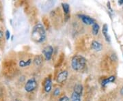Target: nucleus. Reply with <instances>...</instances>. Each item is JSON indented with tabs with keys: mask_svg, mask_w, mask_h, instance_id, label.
<instances>
[{
	"mask_svg": "<svg viewBox=\"0 0 123 101\" xmlns=\"http://www.w3.org/2000/svg\"><path fill=\"white\" fill-rule=\"evenodd\" d=\"M31 38L37 43L43 42L45 40L46 31L44 25L42 23H38L34 26L31 34Z\"/></svg>",
	"mask_w": 123,
	"mask_h": 101,
	"instance_id": "f257e3e1",
	"label": "nucleus"
},
{
	"mask_svg": "<svg viewBox=\"0 0 123 101\" xmlns=\"http://www.w3.org/2000/svg\"><path fill=\"white\" fill-rule=\"evenodd\" d=\"M17 63L12 59L6 60L2 65L3 75L7 78H12L14 77L17 72Z\"/></svg>",
	"mask_w": 123,
	"mask_h": 101,
	"instance_id": "f03ea898",
	"label": "nucleus"
},
{
	"mask_svg": "<svg viewBox=\"0 0 123 101\" xmlns=\"http://www.w3.org/2000/svg\"><path fill=\"white\" fill-rule=\"evenodd\" d=\"M71 66L72 68L75 71L81 72L84 70L86 66V59L80 55H75L72 58Z\"/></svg>",
	"mask_w": 123,
	"mask_h": 101,
	"instance_id": "7ed1b4c3",
	"label": "nucleus"
},
{
	"mask_svg": "<svg viewBox=\"0 0 123 101\" xmlns=\"http://www.w3.org/2000/svg\"><path fill=\"white\" fill-rule=\"evenodd\" d=\"M92 42V41L90 40V38H88L87 36H85V37L80 39L79 42H78V46L79 47V48L81 49L82 51H86L88 49L89 47L91 48Z\"/></svg>",
	"mask_w": 123,
	"mask_h": 101,
	"instance_id": "20e7f679",
	"label": "nucleus"
},
{
	"mask_svg": "<svg viewBox=\"0 0 123 101\" xmlns=\"http://www.w3.org/2000/svg\"><path fill=\"white\" fill-rule=\"evenodd\" d=\"M37 81L34 78H31L29 79L26 82V83L25 85V89L27 92H33L34 90H35L36 88H37Z\"/></svg>",
	"mask_w": 123,
	"mask_h": 101,
	"instance_id": "39448f33",
	"label": "nucleus"
},
{
	"mask_svg": "<svg viewBox=\"0 0 123 101\" xmlns=\"http://www.w3.org/2000/svg\"><path fill=\"white\" fill-rule=\"evenodd\" d=\"M53 53V48L52 46L51 45H48V46H46L43 49V54L44 55V58L46 60L49 61L51 57H52V55Z\"/></svg>",
	"mask_w": 123,
	"mask_h": 101,
	"instance_id": "423d86ee",
	"label": "nucleus"
},
{
	"mask_svg": "<svg viewBox=\"0 0 123 101\" xmlns=\"http://www.w3.org/2000/svg\"><path fill=\"white\" fill-rule=\"evenodd\" d=\"M68 72L67 70H63L60 72L57 77V82L59 83H62L64 81H66V79H68Z\"/></svg>",
	"mask_w": 123,
	"mask_h": 101,
	"instance_id": "0eeeda50",
	"label": "nucleus"
},
{
	"mask_svg": "<svg viewBox=\"0 0 123 101\" xmlns=\"http://www.w3.org/2000/svg\"><path fill=\"white\" fill-rule=\"evenodd\" d=\"M111 61H112V60L111 59V58H110V57H104V59L102 60V62H101L102 70H103L104 71H107V70H110Z\"/></svg>",
	"mask_w": 123,
	"mask_h": 101,
	"instance_id": "6e6552de",
	"label": "nucleus"
},
{
	"mask_svg": "<svg viewBox=\"0 0 123 101\" xmlns=\"http://www.w3.org/2000/svg\"><path fill=\"white\" fill-rule=\"evenodd\" d=\"M43 86H44V89L46 92H49L51 89H52V81L51 78L49 77L47 78L44 79L43 82Z\"/></svg>",
	"mask_w": 123,
	"mask_h": 101,
	"instance_id": "1a4fd4ad",
	"label": "nucleus"
},
{
	"mask_svg": "<svg viewBox=\"0 0 123 101\" xmlns=\"http://www.w3.org/2000/svg\"><path fill=\"white\" fill-rule=\"evenodd\" d=\"M79 18L81 19L82 22L84 23V24L86 25H93L94 23H95L94 19L92 18L89 16H86V15H79Z\"/></svg>",
	"mask_w": 123,
	"mask_h": 101,
	"instance_id": "9d476101",
	"label": "nucleus"
},
{
	"mask_svg": "<svg viewBox=\"0 0 123 101\" xmlns=\"http://www.w3.org/2000/svg\"><path fill=\"white\" fill-rule=\"evenodd\" d=\"M62 8H63V11H64V13L65 14V21H67L68 19V18L70 17L69 15V12H70V6L67 3H62Z\"/></svg>",
	"mask_w": 123,
	"mask_h": 101,
	"instance_id": "9b49d317",
	"label": "nucleus"
},
{
	"mask_svg": "<svg viewBox=\"0 0 123 101\" xmlns=\"http://www.w3.org/2000/svg\"><path fill=\"white\" fill-rule=\"evenodd\" d=\"M91 48L95 51H101L103 48V45L99 42L96 41V40H93L92 42V44H91Z\"/></svg>",
	"mask_w": 123,
	"mask_h": 101,
	"instance_id": "f8f14e48",
	"label": "nucleus"
},
{
	"mask_svg": "<svg viewBox=\"0 0 123 101\" xmlns=\"http://www.w3.org/2000/svg\"><path fill=\"white\" fill-rule=\"evenodd\" d=\"M102 32H103V34L105 38L106 41L107 42H110V36L108 34V26L107 24H104L103 26V29H102Z\"/></svg>",
	"mask_w": 123,
	"mask_h": 101,
	"instance_id": "ddd939ff",
	"label": "nucleus"
},
{
	"mask_svg": "<svg viewBox=\"0 0 123 101\" xmlns=\"http://www.w3.org/2000/svg\"><path fill=\"white\" fill-rule=\"evenodd\" d=\"M115 79H116L115 76H111V77H108V78H105V79H103V80L101 81V85H102L103 87H105L107 84L114 82L115 81Z\"/></svg>",
	"mask_w": 123,
	"mask_h": 101,
	"instance_id": "4468645a",
	"label": "nucleus"
},
{
	"mask_svg": "<svg viewBox=\"0 0 123 101\" xmlns=\"http://www.w3.org/2000/svg\"><path fill=\"white\" fill-rule=\"evenodd\" d=\"M43 62V57L40 55H36L34 59V64L36 66H40Z\"/></svg>",
	"mask_w": 123,
	"mask_h": 101,
	"instance_id": "2eb2a0df",
	"label": "nucleus"
},
{
	"mask_svg": "<svg viewBox=\"0 0 123 101\" xmlns=\"http://www.w3.org/2000/svg\"><path fill=\"white\" fill-rule=\"evenodd\" d=\"M6 92L4 87L0 85V101H6Z\"/></svg>",
	"mask_w": 123,
	"mask_h": 101,
	"instance_id": "dca6fc26",
	"label": "nucleus"
},
{
	"mask_svg": "<svg viewBox=\"0 0 123 101\" xmlns=\"http://www.w3.org/2000/svg\"><path fill=\"white\" fill-rule=\"evenodd\" d=\"M64 61V54L63 53H62L60 55H59V57H58V59H57V62L55 64V66L56 68H58L60 66H61V65L63 64V62Z\"/></svg>",
	"mask_w": 123,
	"mask_h": 101,
	"instance_id": "f3484780",
	"label": "nucleus"
},
{
	"mask_svg": "<svg viewBox=\"0 0 123 101\" xmlns=\"http://www.w3.org/2000/svg\"><path fill=\"white\" fill-rule=\"evenodd\" d=\"M99 30H100V26L99 25L95 23L92 25V34L94 36H97L98 35V31H99Z\"/></svg>",
	"mask_w": 123,
	"mask_h": 101,
	"instance_id": "a211bd4d",
	"label": "nucleus"
},
{
	"mask_svg": "<svg viewBox=\"0 0 123 101\" xmlns=\"http://www.w3.org/2000/svg\"><path fill=\"white\" fill-rule=\"evenodd\" d=\"M73 92L81 95V94H82V92H83V86H82V85H81V84L79 83L76 84L75 85V87H74Z\"/></svg>",
	"mask_w": 123,
	"mask_h": 101,
	"instance_id": "6ab92c4d",
	"label": "nucleus"
},
{
	"mask_svg": "<svg viewBox=\"0 0 123 101\" xmlns=\"http://www.w3.org/2000/svg\"><path fill=\"white\" fill-rule=\"evenodd\" d=\"M43 25H44V27L46 29L49 30L50 28V27H51V23L49 21L48 18L47 17H44L43 18Z\"/></svg>",
	"mask_w": 123,
	"mask_h": 101,
	"instance_id": "aec40b11",
	"label": "nucleus"
},
{
	"mask_svg": "<svg viewBox=\"0 0 123 101\" xmlns=\"http://www.w3.org/2000/svg\"><path fill=\"white\" fill-rule=\"evenodd\" d=\"M81 94L73 92L71 96V101H81Z\"/></svg>",
	"mask_w": 123,
	"mask_h": 101,
	"instance_id": "412c9836",
	"label": "nucleus"
},
{
	"mask_svg": "<svg viewBox=\"0 0 123 101\" xmlns=\"http://www.w3.org/2000/svg\"><path fill=\"white\" fill-rule=\"evenodd\" d=\"M31 63V59H28L26 62L23 61V60H21L19 62V66L21 67V68H24V67L30 66Z\"/></svg>",
	"mask_w": 123,
	"mask_h": 101,
	"instance_id": "4be33fe9",
	"label": "nucleus"
},
{
	"mask_svg": "<svg viewBox=\"0 0 123 101\" xmlns=\"http://www.w3.org/2000/svg\"><path fill=\"white\" fill-rule=\"evenodd\" d=\"M60 94V88H56L54 89V92H53V95L55 96H57Z\"/></svg>",
	"mask_w": 123,
	"mask_h": 101,
	"instance_id": "5701e85b",
	"label": "nucleus"
},
{
	"mask_svg": "<svg viewBox=\"0 0 123 101\" xmlns=\"http://www.w3.org/2000/svg\"><path fill=\"white\" fill-rule=\"evenodd\" d=\"M70 101V100H69V98L68 96H64L61 97V98L59 99V101Z\"/></svg>",
	"mask_w": 123,
	"mask_h": 101,
	"instance_id": "b1692460",
	"label": "nucleus"
},
{
	"mask_svg": "<svg viewBox=\"0 0 123 101\" xmlns=\"http://www.w3.org/2000/svg\"><path fill=\"white\" fill-rule=\"evenodd\" d=\"M5 35H6V39L8 40L9 38H10V31H9L8 30H7V31H6Z\"/></svg>",
	"mask_w": 123,
	"mask_h": 101,
	"instance_id": "393cba45",
	"label": "nucleus"
},
{
	"mask_svg": "<svg viewBox=\"0 0 123 101\" xmlns=\"http://www.w3.org/2000/svg\"><path fill=\"white\" fill-rule=\"evenodd\" d=\"M118 4L119 5H123V0H120V1H118Z\"/></svg>",
	"mask_w": 123,
	"mask_h": 101,
	"instance_id": "a878e982",
	"label": "nucleus"
},
{
	"mask_svg": "<svg viewBox=\"0 0 123 101\" xmlns=\"http://www.w3.org/2000/svg\"><path fill=\"white\" fill-rule=\"evenodd\" d=\"M3 35H4V34H3V32H2V31L0 30V39L3 37Z\"/></svg>",
	"mask_w": 123,
	"mask_h": 101,
	"instance_id": "bb28decb",
	"label": "nucleus"
},
{
	"mask_svg": "<svg viewBox=\"0 0 123 101\" xmlns=\"http://www.w3.org/2000/svg\"><path fill=\"white\" fill-rule=\"evenodd\" d=\"M120 94H121V95H123V87L121 89V90H120Z\"/></svg>",
	"mask_w": 123,
	"mask_h": 101,
	"instance_id": "cd10ccee",
	"label": "nucleus"
},
{
	"mask_svg": "<svg viewBox=\"0 0 123 101\" xmlns=\"http://www.w3.org/2000/svg\"></svg>",
	"mask_w": 123,
	"mask_h": 101,
	"instance_id": "c85d7f7f",
	"label": "nucleus"
}]
</instances>
